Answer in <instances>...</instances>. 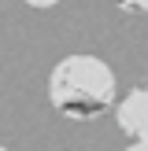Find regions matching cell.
Masks as SVG:
<instances>
[{"label":"cell","mask_w":148,"mask_h":151,"mask_svg":"<svg viewBox=\"0 0 148 151\" xmlns=\"http://www.w3.org/2000/svg\"><path fill=\"white\" fill-rule=\"evenodd\" d=\"M22 4H30V7H56L59 0H22Z\"/></svg>","instance_id":"277c9868"},{"label":"cell","mask_w":148,"mask_h":151,"mask_svg":"<svg viewBox=\"0 0 148 151\" xmlns=\"http://www.w3.org/2000/svg\"><path fill=\"white\" fill-rule=\"evenodd\" d=\"M0 151H7V147H0Z\"/></svg>","instance_id":"8992f818"},{"label":"cell","mask_w":148,"mask_h":151,"mask_svg":"<svg viewBox=\"0 0 148 151\" xmlns=\"http://www.w3.org/2000/svg\"><path fill=\"white\" fill-rule=\"evenodd\" d=\"M122 11H148V0H115Z\"/></svg>","instance_id":"3957f363"},{"label":"cell","mask_w":148,"mask_h":151,"mask_svg":"<svg viewBox=\"0 0 148 151\" xmlns=\"http://www.w3.org/2000/svg\"><path fill=\"white\" fill-rule=\"evenodd\" d=\"M126 151H148V140H133V144L126 147Z\"/></svg>","instance_id":"5b68a950"},{"label":"cell","mask_w":148,"mask_h":151,"mask_svg":"<svg viewBox=\"0 0 148 151\" xmlns=\"http://www.w3.org/2000/svg\"><path fill=\"white\" fill-rule=\"evenodd\" d=\"M115 92V74L96 55H63L48 74V103L74 122H89L111 111Z\"/></svg>","instance_id":"6da1fadb"},{"label":"cell","mask_w":148,"mask_h":151,"mask_svg":"<svg viewBox=\"0 0 148 151\" xmlns=\"http://www.w3.org/2000/svg\"><path fill=\"white\" fill-rule=\"evenodd\" d=\"M115 122L130 140H148V88H130L118 100Z\"/></svg>","instance_id":"7a4b0ae2"}]
</instances>
